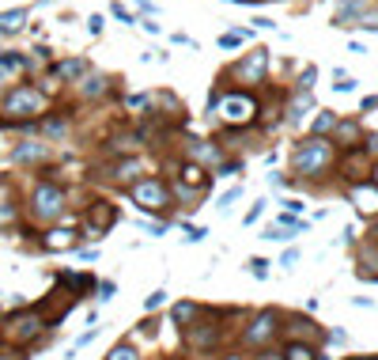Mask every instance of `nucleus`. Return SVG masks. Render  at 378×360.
<instances>
[{
	"label": "nucleus",
	"mask_w": 378,
	"mask_h": 360,
	"mask_svg": "<svg viewBox=\"0 0 378 360\" xmlns=\"http://www.w3.org/2000/svg\"><path fill=\"white\" fill-rule=\"evenodd\" d=\"M106 360H140V356H136L129 345H114V349H110V356H106Z\"/></svg>",
	"instance_id": "23"
},
{
	"label": "nucleus",
	"mask_w": 378,
	"mask_h": 360,
	"mask_svg": "<svg viewBox=\"0 0 378 360\" xmlns=\"http://www.w3.org/2000/svg\"><path fill=\"white\" fill-rule=\"evenodd\" d=\"M261 209H265V201H257V205H254L250 212H246V224H254V220H257V216H261Z\"/></svg>",
	"instance_id": "35"
},
{
	"label": "nucleus",
	"mask_w": 378,
	"mask_h": 360,
	"mask_svg": "<svg viewBox=\"0 0 378 360\" xmlns=\"http://www.w3.org/2000/svg\"><path fill=\"white\" fill-rule=\"evenodd\" d=\"M84 95H103V76H95V80H84Z\"/></svg>",
	"instance_id": "28"
},
{
	"label": "nucleus",
	"mask_w": 378,
	"mask_h": 360,
	"mask_svg": "<svg viewBox=\"0 0 378 360\" xmlns=\"http://www.w3.org/2000/svg\"><path fill=\"white\" fill-rule=\"evenodd\" d=\"M140 167L136 160H125V163H117V179H133V171Z\"/></svg>",
	"instance_id": "27"
},
{
	"label": "nucleus",
	"mask_w": 378,
	"mask_h": 360,
	"mask_svg": "<svg viewBox=\"0 0 378 360\" xmlns=\"http://www.w3.org/2000/svg\"><path fill=\"white\" fill-rule=\"evenodd\" d=\"M45 133H50V137H61V133H64V122H57V118H50V122H45Z\"/></svg>",
	"instance_id": "31"
},
{
	"label": "nucleus",
	"mask_w": 378,
	"mask_h": 360,
	"mask_svg": "<svg viewBox=\"0 0 378 360\" xmlns=\"http://www.w3.org/2000/svg\"><path fill=\"white\" fill-rule=\"evenodd\" d=\"M133 201L140 209H167L170 205V190L163 186L159 179H147V182H136L133 186Z\"/></svg>",
	"instance_id": "6"
},
{
	"label": "nucleus",
	"mask_w": 378,
	"mask_h": 360,
	"mask_svg": "<svg viewBox=\"0 0 378 360\" xmlns=\"http://www.w3.org/2000/svg\"><path fill=\"white\" fill-rule=\"evenodd\" d=\"M295 171L299 174H321L333 163V141H321V137H310V141H303L299 148L291 155Z\"/></svg>",
	"instance_id": "1"
},
{
	"label": "nucleus",
	"mask_w": 378,
	"mask_h": 360,
	"mask_svg": "<svg viewBox=\"0 0 378 360\" xmlns=\"http://www.w3.org/2000/svg\"><path fill=\"white\" fill-rule=\"evenodd\" d=\"M182 179H186L189 186H205V182H208V174L201 171L197 163H182Z\"/></svg>",
	"instance_id": "20"
},
{
	"label": "nucleus",
	"mask_w": 378,
	"mask_h": 360,
	"mask_svg": "<svg viewBox=\"0 0 378 360\" xmlns=\"http://www.w3.org/2000/svg\"><path fill=\"white\" fill-rule=\"evenodd\" d=\"M42 247L45 251H72L76 247V232H45Z\"/></svg>",
	"instance_id": "15"
},
{
	"label": "nucleus",
	"mask_w": 378,
	"mask_h": 360,
	"mask_svg": "<svg viewBox=\"0 0 378 360\" xmlns=\"http://www.w3.org/2000/svg\"><path fill=\"white\" fill-rule=\"evenodd\" d=\"M265 64H269V50H257L250 53L242 64L235 69V76L242 80V84H261V76H265Z\"/></svg>",
	"instance_id": "9"
},
{
	"label": "nucleus",
	"mask_w": 378,
	"mask_h": 360,
	"mask_svg": "<svg viewBox=\"0 0 378 360\" xmlns=\"http://www.w3.org/2000/svg\"><path fill=\"white\" fill-rule=\"evenodd\" d=\"M186 341L193 349H208L212 341H216V326H208V322H189L186 326Z\"/></svg>",
	"instance_id": "11"
},
{
	"label": "nucleus",
	"mask_w": 378,
	"mask_h": 360,
	"mask_svg": "<svg viewBox=\"0 0 378 360\" xmlns=\"http://www.w3.org/2000/svg\"><path fill=\"white\" fill-rule=\"evenodd\" d=\"M375 174H378V167H375ZM375 186H378V179H375Z\"/></svg>",
	"instance_id": "39"
},
{
	"label": "nucleus",
	"mask_w": 378,
	"mask_h": 360,
	"mask_svg": "<svg viewBox=\"0 0 378 360\" xmlns=\"http://www.w3.org/2000/svg\"><path fill=\"white\" fill-rule=\"evenodd\" d=\"M53 72H57L61 80H80V76H84V72H87V61H84V57L61 61V64H57V69H53Z\"/></svg>",
	"instance_id": "16"
},
{
	"label": "nucleus",
	"mask_w": 378,
	"mask_h": 360,
	"mask_svg": "<svg viewBox=\"0 0 378 360\" xmlns=\"http://www.w3.org/2000/svg\"><path fill=\"white\" fill-rule=\"evenodd\" d=\"M352 201L363 216H375L378 212V186H352Z\"/></svg>",
	"instance_id": "12"
},
{
	"label": "nucleus",
	"mask_w": 378,
	"mask_h": 360,
	"mask_svg": "<svg viewBox=\"0 0 378 360\" xmlns=\"http://www.w3.org/2000/svg\"><path fill=\"white\" fill-rule=\"evenodd\" d=\"M208 106H216V114L224 118V122H231V125H242V122H250V118L257 114L250 95H216V99H208Z\"/></svg>",
	"instance_id": "2"
},
{
	"label": "nucleus",
	"mask_w": 378,
	"mask_h": 360,
	"mask_svg": "<svg viewBox=\"0 0 378 360\" xmlns=\"http://www.w3.org/2000/svg\"><path fill=\"white\" fill-rule=\"evenodd\" d=\"M201 315V307L197 303H178V307H174V322H182V326H189L193 319Z\"/></svg>",
	"instance_id": "21"
},
{
	"label": "nucleus",
	"mask_w": 378,
	"mask_h": 360,
	"mask_svg": "<svg viewBox=\"0 0 378 360\" xmlns=\"http://www.w3.org/2000/svg\"><path fill=\"white\" fill-rule=\"evenodd\" d=\"M272 334H276V315H272V311H265V315H257V319L250 322V330L242 334V345L257 349V345H265Z\"/></svg>",
	"instance_id": "8"
},
{
	"label": "nucleus",
	"mask_w": 378,
	"mask_h": 360,
	"mask_svg": "<svg viewBox=\"0 0 378 360\" xmlns=\"http://www.w3.org/2000/svg\"><path fill=\"white\" fill-rule=\"evenodd\" d=\"M284 360H318V353L310 345H299V341H291L288 349H284Z\"/></svg>",
	"instance_id": "19"
},
{
	"label": "nucleus",
	"mask_w": 378,
	"mask_h": 360,
	"mask_svg": "<svg viewBox=\"0 0 378 360\" xmlns=\"http://www.w3.org/2000/svg\"><path fill=\"white\" fill-rule=\"evenodd\" d=\"M257 360H284V356H276V353H261Z\"/></svg>",
	"instance_id": "38"
},
{
	"label": "nucleus",
	"mask_w": 378,
	"mask_h": 360,
	"mask_svg": "<svg viewBox=\"0 0 378 360\" xmlns=\"http://www.w3.org/2000/svg\"><path fill=\"white\" fill-rule=\"evenodd\" d=\"M42 152H45L42 144H20V148H15V160H20V163H27V160H38Z\"/></svg>",
	"instance_id": "22"
},
{
	"label": "nucleus",
	"mask_w": 378,
	"mask_h": 360,
	"mask_svg": "<svg viewBox=\"0 0 378 360\" xmlns=\"http://www.w3.org/2000/svg\"><path fill=\"white\" fill-rule=\"evenodd\" d=\"M367 8L371 0H337V27H356Z\"/></svg>",
	"instance_id": "10"
},
{
	"label": "nucleus",
	"mask_w": 378,
	"mask_h": 360,
	"mask_svg": "<svg viewBox=\"0 0 378 360\" xmlns=\"http://www.w3.org/2000/svg\"><path fill=\"white\" fill-rule=\"evenodd\" d=\"M356 27H367V31H378V12H363Z\"/></svg>",
	"instance_id": "26"
},
{
	"label": "nucleus",
	"mask_w": 378,
	"mask_h": 360,
	"mask_svg": "<svg viewBox=\"0 0 378 360\" xmlns=\"http://www.w3.org/2000/svg\"><path fill=\"white\" fill-rule=\"evenodd\" d=\"M254 277H265V273H269V270H265V265H269V262H265V258H254Z\"/></svg>",
	"instance_id": "34"
},
{
	"label": "nucleus",
	"mask_w": 378,
	"mask_h": 360,
	"mask_svg": "<svg viewBox=\"0 0 378 360\" xmlns=\"http://www.w3.org/2000/svg\"><path fill=\"white\" fill-rule=\"evenodd\" d=\"M340 167H344V174H348V179H367V174H371V167H367V160H363V152H359V148H352V152H348Z\"/></svg>",
	"instance_id": "14"
},
{
	"label": "nucleus",
	"mask_w": 378,
	"mask_h": 360,
	"mask_svg": "<svg viewBox=\"0 0 378 360\" xmlns=\"http://www.w3.org/2000/svg\"><path fill=\"white\" fill-rule=\"evenodd\" d=\"M45 330V319L38 315V311H20V315H12L8 319V326H4V338L8 341H15V345H27V341H34Z\"/></svg>",
	"instance_id": "3"
},
{
	"label": "nucleus",
	"mask_w": 378,
	"mask_h": 360,
	"mask_svg": "<svg viewBox=\"0 0 378 360\" xmlns=\"http://www.w3.org/2000/svg\"><path fill=\"white\" fill-rule=\"evenodd\" d=\"M333 133H337V141H340V148H348V152H352V148H356V133H359V129H356L352 122H344V125H340V122H337V129H333Z\"/></svg>",
	"instance_id": "17"
},
{
	"label": "nucleus",
	"mask_w": 378,
	"mask_h": 360,
	"mask_svg": "<svg viewBox=\"0 0 378 360\" xmlns=\"http://www.w3.org/2000/svg\"><path fill=\"white\" fill-rule=\"evenodd\" d=\"M42 106H45V99L34 88H12L4 95V114H12V118H31V114H38Z\"/></svg>",
	"instance_id": "5"
},
{
	"label": "nucleus",
	"mask_w": 378,
	"mask_h": 360,
	"mask_svg": "<svg viewBox=\"0 0 378 360\" xmlns=\"http://www.w3.org/2000/svg\"><path fill=\"white\" fill-rule=\"evenodd\" d=\"M27 20H31V12H27V8H12V12H0V34H20Z\"/></svg>",
	"instance_id": "13"
},
{
	"label": "nucleus",
	"mask_w": 378,
	"mask_h": 360,
	"mask_svg": "<svg viewBox=\"0 0 378 360\" xmlns=\"http://www.w3.org/2000/svg\"><path fill=\"white\" fill-rule=\"evenodd\" d=\"M61 209H64V190L50 186V182H38L34 193H31V212L34 216L50 220V216H61Z\"/></svg>",
	"instance_id": "4"
},
{
	"label": "nucleus",
	"mask_w": 378,
	"mask_h": 360,
	"mask_svg": "<svg viewBox=\"0 0 378 360\" xmlns=\"http://www.w3.org/2000/svg\"><path fill=\"white\" fill-rule=\"evenodd\" d=\"M87 27H91V34H99V31H103V15H91Z\"/></svg>",
	"instance_id": "37"
},
{
	"label": "nucleus",
	"mask_w": 378,
	"mask_h": 360,
	"mask_svg": "<svg viewBox=\"0 0 378 360\" xmlns=\"http://www.w3.org/2000/svg\"><path fill=\"white\" fill-rule=\"evenodd\" d=\"M329 129H337V118L333 114H321L318 122H314V133L321 137V133H329Z\"/></svg>",
	"instance_id": "25"
},
{
	"label": "nucleus",
	"mask_w": 378,
	"mask_h": 360,
	"mask_svg": "<svg viewBox=\"0 0 378 360\" xmlns=\"http://www.w3.org/2000/svg\"><path fill=\"white\" fill-rule=\"evenodd\" d=\"M242 39H246V31H242V34H224V39H219V46H238Z\"/></svg>",
	"instance_id": "33"
},
{
	"label": "nucleus",
	"mask_w": 378,
	"mask_h": 360,
	"mask_svg": "<svg viewBox=\"0 0 378 360\" xmlns=\"http://www.w3.org/2000/svg\"><path fill=\"white\" fill-rule=\"evenodd\" d=\"M15 220V209L12 205H0V224H12Z\"/></svg>",
	"instance_id": "32"
},
{
	"label": "nucleus",
	"mask_w": 378,
	"mask_h": 360,
	"mask_svg": "<svg viewBox=\"0 0 378 360\" xmlns=\"http://www.w3.org/2000/svg\"><path fill=\"white\" fill-rule=\"evenodd\" d=\"M310 110H314V99H310V95H299V99H295V103H291L288 118H291V122H303V118H307Z\"/></svg>",
	"instance_id": "18"
},
{
	"label": "nucleus",
	"mask_w": 378,
	"mask_h": 360,
	"mask_svg": "<svg viewBox=\"0 0 378 360\" xmlns=\"http://www.w3.org/2000/svg\"><path fill=\"white\" fill-rule=\"evenodd\" d=\"M238 198H242V186H235V190H227V193H224V198H219V212H227V209H231V205H235V201H238Z\"/></svg>",
	"instance_id": "24"
},
{
	"label": "nucleus",
	"mask_w": 378,
	"mask_h": 360,
	"mask_svg": "<svg viewBox=\"0 0 378 360\" xmlns=\"http://www.w3.org/2000/svg\"><path fill=\"white\" fill-rule=\"evenodd\" d=\"M110 12H114L117 20H122V23H133V15H129L125 8H122V0H114V4H110Z\"/></svg>",
	"instance_id": "29"
},
{
	"label": "nucleus",
	"mask_w": 378,
	"mask_h": 360,
	"mask_svg": "<svg viewBox=\"0 0 378 360\" xmlns=\"http://www.w3.org/2000/svg\"><path fill=\"white\" fill-rule=\"evenodd\" d=\"M310 84H314V64H310V69L303 72V91H310Z\"/></svg>",
	"instance_id": "36"
},
{
	"label": "nucleus",
	"mask_w": 378,
	"mask_h": 360,
	"mask_svg": "<svg viewBox=\"0 0 378 360\" xmlns=\"http://www.w3.org/2000/svg\"><path fill=\"white\" fill-rule=\"evenodd\" d=\"M114 220H117V209L110 201H95L87 209V239H103L114 228Z\"/></svg>",
	"instance_id": "7"
},
{
	"label": "nucleus",
	"mask_w": 378,
	"mask_h": 360,
	"mask_svg": "<svg viewBox=\"0 0 378 360\" xmlns=\"http://www.w3.org/2000/svg\"><path fill=\"white\" fill-rule=\"evenodd\" d=\"M163 296H167V292H152V296L144 300V307L147 311H155V307H163Z\"/></svg>",
	"instance_id": "30"
}]
</instances>
